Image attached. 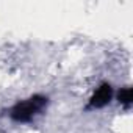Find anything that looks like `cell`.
Instances as JSON below:
<instances>
[{"instance_id": "obj_1", "label": "cell", "mask_w": 133, "mask_h": 133, "mask_svg": "<svg viewBox=\"0 0 133 133\" xmlns=\"http://www.w3.org/2000/svg\"><path fill=\"white\" fill-rule=\"evenodd\" d=\"M49 103V99L44 97V96H31L30 99L24 100V102H19L16 103L11 111H10V116L13 121L16 122H28L31 121L36 114H39Z\"/></svg>"}, {"instance_id": "obj_2", "label": "cell", "mask_w": 133, "mask_h": 133, "mask_svg": "<svg viewBox=\"0 0 133 133\" xmlns=\"http://www.w3.org/2000/svg\"><path fill=\"white\" fill-rule=\"evenodd\" d=\"M113 97V88L108 85V83H103L100 88L96 89V92L92 94V97L89 99V103H88V110H94V108H102L105 105L110 103Z\"/></svg>"}, {"instance_id": "obj_3", "label": "cell", "mask_w": 133, "mask_h": 133, "mask_svg": "<svg viewBox=\"0 0 133 133\" xmlns=\"http://www.w3.org/2000/svg\"><path fill=\"white\" fill-rule=\"evenodd\" d=\"M117 99H119V102H121L122 105L130 107V105H131V100H133V91H131V88L127 86V88L121 89L119 94H117Z\"/></svg>"}]
</instances>
